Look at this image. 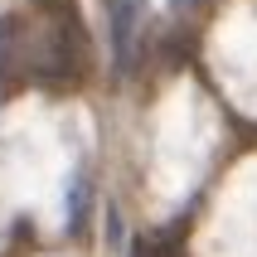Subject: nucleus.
Segmentation results:
<instances>
[{
    "label": "nucleus",
    "instance_id": "f03ea898",
    "mask_svg": "<svg viewBox=\"0 0 257 257\" xmlns=\"http://www.w3.org/2000/svg\"><path fill=\"white\" fill-rule=\"evenodd\" d=\"M107 10V29H112V63L116 73H131L136 54H141V29L151 15V0H102Z\"/></svg>",
    "mask_w": 257,
    "mask_h": 257
},
{
    "label": "nucleus",
    "instance_id": "f257e3e1",
    "mask_svg": "<svg viewBox=\"0 0 257 257\" xmlns=\"http://www.w3.org/2000/svg\"><path fill=\"white\" fill-rule=\"evenodd\" d=\"M87 78V29L78 0H29L0 20V87L73 92Z\"/></svg>",
    "mask_w": 257,
    "mask_h": 257
}]
</instances>
